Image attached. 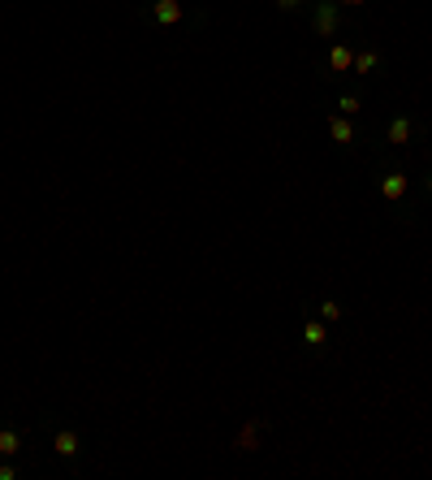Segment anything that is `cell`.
I'll list each match as a JSON object with an SVG mask.
<instances>
[{"label":"cell","instance_id":"277c9868","mask_svg":"<svg viewBox=\"0 0 432 480\" xmlns=\"http://www.w3.org/2000/svg\"><path fill=\"white\" fill-rule=\"evenodd\" d=\"M328 135H333V143H342V147L354 143V121L342 117V113H337V117H328Z\"/></svg>","mask_w":432,"mask_h":480},{"label":"cell","instance_id":"7c38bea8","mask_svg":"<svg viewBox=\"0 0 432 480\" xmlns=\"http://www.w3.org/2000/svg\"><path fill=\"white\" fill-rule=\"evenodd\" d=\"M337 113L342 117H354V113H359V95H342L337 100Z\"/></svg>","mask_w":432,"mask_h":480},{"label":"cell","instance_id":"6da1fadb","mask_svg":"<svg viewBox=\"0 0 432 480\" xmlns=\"http://www.w3.org/2000/svg\"><path fill=\"white\" fill-rule=\"evenodd\" d=\"M312 27H316V35H333V31L342 27L337 0H316V9H312Z\"/></svg>","mask_w":432,"mask_h":480},{"label":"cell","instance_id":"9c48e42d","mask_svg":"<svg viewBox=\"0 0 432 480\" xmlns=\"http://www.w3.org/2000/svg\"><path fill=\"white\" fill-rule=\"evenodd\" d=\"M18 450H22V437L13 433V428H0V454H5V459H13Z\"/></svg>","mask_w":432,"mask_h":480},{"label":"cell","instance_id":"5b68a950","mask_svg":"<svg viewBox=\"0 0 432 480\" xmlns=\"http://www.w3.org/2000/svg\"><path fill=\"white\" fill-rule=\"evenodd\" d=\"M53 450L61 454V459H74V454H78V433H74V428H61V433L53 437Z\"/></svg>","mask_w":432,"mask_h":480},{"label":"cell","instance_id":"30bf717a","mask_svg":"<svg viewBox=\"0 0 432 480\" xmlns=\"http://www.w3.org/2000/svg\"><path fill=\"white\" fill-rule=\"evenodd\" d=\"M376 61H380V57L372 53V48H363V53H354V65H350V69H354V74H372Z\"/></svg>","mask_w":432,"mask_h":480},{"label":"cell","instance_id":"9a60e30c","mask_svg":"<svg viewBox=\"0 0 432 480\" xmlns=\"http://www.w3.org/2000/svg\"><path fill=\"white\" fill-rule=\"evenodd\" d=\"M337 5H363V0H337Z\"/></svg>","mask_w":432,"mask_h":480},{"label":"cell","instance_id":"8992f818","mask_svg":"<svg viewBox=\"0 0 432 480\" xmlns=\"http://www.w3.org/2000/svg\"><path fill=\"white\" fill-rule=\"evenodd\" d=\"M380 195H385L389 204H393V199H402L406 195V173H385V178H380Z\"/></svg>","mask_w":432,"mask_h":480},{"label":"cell","instance_id":"2e32d148","mask_svg":"<svg viewBox=\"0 0 432 480\" xmlns=\"http://www.w3.org/2000/svg\"><path fill=\"white\" fill-rule=\"evenodd\" d=\"M428 191H432V178H428Z\"/></svg>","mask_w":432,"mask_h":480},{"label":"cell","instance_id":"5bb4252c","mask_svg":"<svg viewBox=\"0 0 432 480\" xmlns=\"http://www.w3.org/2000/svg\"><path fill=\"white\" fill-rule=\"evenodd\" d=\"M302 0H277V9H298Z\"/></svg>","mask_w":432,"mask_h":480},{"label":"cell","instance_id":"4fadbf2b","mask_svg":"<svg viewBox=\"0 0 432 480\" xmlns=\"http://www.w3.org/2000/svg\"><path fill=\"white\" fill-rule=\"evenodd\" d=\"M320 320H342V308H337L333 299H324V303H320Z\"/></svg>","mask_w":432,"mask_h":480},{"label":"cell","instance_id":"52a82bcc","mask_svg":"<svg viewBox=\"0 0 432 480\" xmlns=\"http://www.w3.org/2000/svg\"><path fill=\"white\" fill-rule=\"evenodd\" d=\"M256 441H260V420H246L234 437V450H256Z\"/></svg>","mask_w":432,"mask_h":480},{"label":"cell","instance_id":"3957f363","mask_svg":"<svg viewBox=\"0 0 432 480\" xmlns=\"http://www.w3.org/2000/svg\"><path fill=\"white\" fill-rule=\"evenodd\" d=\"M350 65H354V53H350L346 43L328 48V74H350Z\"/></svg>","mask_w":432,"mask_h":480},{"label":"cell","instance_id":"8fae6325","mask_svg":"<svg viewBox=\"0 0 432 480\" xmlns=\"http://www.w3.org/2000/svg\"><path fill=\"white\" fill-rule=\"evenodd\" d=\"M302 338H307V346H324V324L307 320V324H302Z\"/></svg>","mask_w":432,"mask_h":480},{"label":"cell","instance_id":"ba28073f","mask_svg":"<svg viewBox=\"0 0 432 480\" xmlns=\"http://www.w3.org/2000/svg\"><path fill=\"white\" fill-rule=\"evenodd\" d=\"M411 130H415L411 117H393L389 121V143H411Z\"/></svg>","mask_w":432,"mask_h":480},{"label":"cell","instance_id":"7a4b0ae2","mask_svg":"<svg viewBox=\"0 0 432 480\" xmlns=\"http://www.w3.org/2000/svg\"><path fill=\"white\" fill-rule=\"evenodd\" d=\"M151 18L160 27H177L182 22V0H151Z\"/></svg>","mask_w":432,"mask_h":480}]
</instances>
